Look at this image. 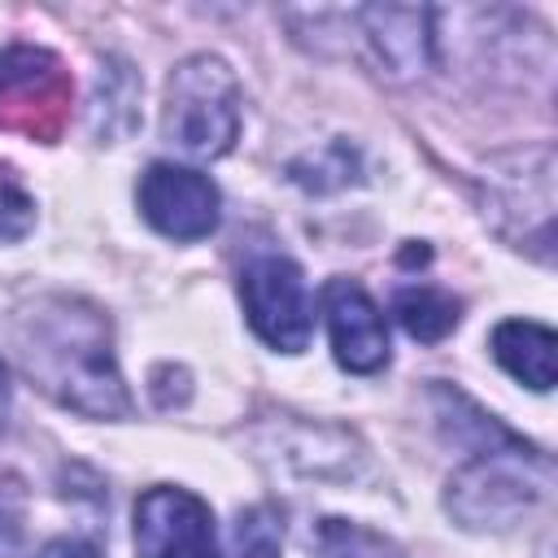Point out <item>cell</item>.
Returning a JSON list of instances; mask_svg holds the SVG:
<instances>
[{"mask_svg":"<svg viewBox=\"0 0 558 558\" xmlns=\"http://www.w3.org/2000/svg\"><path fill=\"white\" fill-rule=\"evenodd\" d=\"M35 222V201L22 187V179L0 161V244H13L31 231Z\"/></svg>","mask_w":558,"mask_h":558,"instance_id":"15","label":"cell"},{"mask_svg":"<svg viewBox=\"0 0 558 558\" xmlns=\"http://www.w3.org/2000/svg\"><path fill=\"white\" fill-rule=\"evenodd\" d=\"M323 314L331 331V353L344 371L375 375L388 366V323L362 283L331 279L323 288Z\"/></svg>","mask_w":558,"mask_h":558,"instance_id":"9","label":"cell"},{"mask_svg":"<svg viewBox=\"0 0 558 558\" xmlns=\"http://www.w3.org/2000/svg\"><path fill=\"white\" fill-rule=\"evenodd\" d=\"M4 418H9V371L0 362V427H4Z\"/></svg>","mask_w":558,"mask_h":558,"instance_id":"18","label":"cell"},{"mask_svg":"<svg viewBox=\"0 0 558 558\" xmlns=\"http://www.w3.org/2000/svg\"><path fill=\"white\" fill-rule=\"evenodd\" d=\"M240 105H244V96H240L235 70L222 57H214V52L183 57L166 78L161 135L179 153H187L196 161H214V157L231 153V144L240 135Z\"/></svg>","mask_w":558,"mask_h":558,"instance_id":"3","label":"cell"},{"mask_svg":"<svg viewBox=\"0 0 558 558\" xmlns=\"http://www.w3.org/2000/svg\"><path fill=\"white\" fill-rule=\"evenodd\" d=\"M493 357L497 366L527 384L532 392H549L554 388V349H558V336L545 327V323H532V318H506L493 327Z\"/></svg>","mask_w":558,"mask_h":558,"instance_id":"11","label":"cell"},{"mask_svg":"<svg viewBox=\"0 0 558 558\" xmlns=\"http://www.w3.org/2000/svg\"><path fill=\"white\" fill-rule=\"evenodd\" d=\"M13 349L22 371L65 410L83 418H126L131 392L113 357L109 318L65 292L35 296L13 314Z\"/></svg>","mask_w":558,"mask_h":558,"instance_id":"1","label":"cell"},{"mask_svg":"<svg viewBox=\"0 0 558 558\" xmlns=\"http://www.w3.org/2000/svg\"><path fill=\"white\" fill-rule=\"evenodd\" d=\"M432 9H414V4H366L353 9V22L362 26L357 35L366 39L379 74L388 78H418L432 65Z\"/></svg>","mask_w":558,"mask_h":558,"instance_id":"10","label":"cell"},{"mask_svg":"<svg viewBox=\"0 0 558 558\" xmlns=\"http://www.w3.org/2000/svg\"><path fill=\"white\" fill-rule=\"evenodd\" d=\"M227 558H279V519L270 506H248L235 514Z\"/></svg>","mask_w":558,"mask_h":558,"instance_id":"14","label":"cell"},{"mask_svg":"<svg viewBox=\"0 0 558 558\" xmlns=\"http://www.w3.org/2000/svg\"><path fill=\"white\" fill-rule=\"evenodd\" d=\"M135 196H140L144 222L157 235L179 240V244H192V240L214 235V227L222 218V196H218L214 179L201 174V170H192V166L153 161L140 174Z\"/></svg>","mask_w":558,"mask_h":558,"instance_id":"7","label":"cell"},{"mask_svg":"<svg viewBox=\"0 0 558 558\" xmlns=\"http://www.w3.org/2000/svg\"><path fill=\"white\" fill-rule=\"evenodd\" d=\"M74 78L65 61L35 44L0 48V131L31 144H57L70 126Z\"/></svg>","mask_w":558,"mask_h":558,"instance_id":"5","label":"cell"},{"mask_svg":"<svg viewBox=\"0 0 558 558\" xmlns=\"http://www.w3.org/2000/svg\"><path fill=\"white\" fill-rule=\"evenodd\" d=\"M35 558H105L92 541H83V536H57V541H48Z\"/></svg>","mask_w":558,"mask_h":558,"instance_id":"17","label":"cell"},{"mask_svg":"<svg viewBox=\"0 0 558 558\" xmlns=\"http://www.w3.org/2000/svg\"><path fill=\"white\" fill-rule=\"evenodd\" d=\"M392 314H397V323H401L414 340L436 344V340H445V336L458 327L462 305H458V296L445 292V288L410 283V288H401V292L392 296Z\"/></svg>","mask_w":558,"mask_h":558,"instance_id":"12","label":"cell"},{"mask_svg":"<svg viewBox=\"0 0 558 558\" xmlns=\"http://www.w3.org/2000/svg\"><path fill=\"white\" fill-rule=\"evenodd\" d=\"M240 301L253 336L279 353H301L314 331L305 275L283 253H253L240 270Z\"/></svg>","mask_w":558,"mask_h":558,"instance_id":"6","label":"cell"},{"mask_svg":"<svg viewBox=\"0 0 558 558\" xmlns=\"http://www.w3.org/2000/svg\"><path fill=\"white\" fill-rule=\"evenodd\" d=\"M484 218L541 262L554 253V153L549 144L493 157L484 166Z\"/></svg>","mask_w":558,"mask_h":558,"instance_id":"4","label":"cell"},{"mask_svg":"<svg viewBox=\"0 0 558 558\" xmlns=\"http://www.w3.org/2000/svg\"><path fill=\"white\" fill-rule=\"evenodd\" d=\"M135 554L140 558H222L209 506L179 484L144 488L135 501Z\"/></svg>","mask_w":558,"mask_h":558,"instance_id":"8","label":"cell"},{"mask_svg":"<svg viewBox=\"0 0 558 558\" xmlns=\"http://www.w3.org/2000/svg\"><path fill=\"white\" fill-rule=\"evenodd\" d=\"M440 423H453V440L466 449V462L453 471L445 506L471 532L510 527L549 484V462L506 432L493 414L475 410L466 397L436 388Z\"/></svg>","mask_w":558,"mask_h":558,"instance_id":"2","label":"cell"},{"mask_svg":"<svg viewBox=\"0 0 558 558\" xmlns=\"http://www.w3.org/2000/svg\"><path fill=\"white\" fill-rule=\"evenodd\" d=\"M22 510H26L22 480L0 475V558H13V549L22 541Z\"/></svg>","mask_w":558,"mask_h":558,"instance_id":"16","label":"cell"},{"mask_svg":"<svg viewBox=\"0 0 558 558\" xmlns=\"http://www.w3.org/2000/svg\"><path fill=\"white\" fill-rule=\"evenodd\" d=\"M310 558H405V554L392 536L331 514V519H318L314 541H310Z\"/></svg>","mask_w":558,"mask_h":558,"instance_id":"13","label":"cell"}]
</instances>
